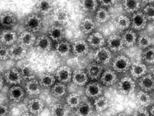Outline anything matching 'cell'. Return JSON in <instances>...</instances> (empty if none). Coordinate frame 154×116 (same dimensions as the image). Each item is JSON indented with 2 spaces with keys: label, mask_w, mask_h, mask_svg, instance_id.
I'll use <instances>...</instances> for the list:
<instances>
[{
  "label": "cell",
  "mask_w": 154,
  "mask_h": 116,
  "mask_svg": "<svg viewBox=\"0 0 154 116\" xmlns=\"http://www.w3.org/2000/svg\"><path fill=\"white\" fill-rule=\"evenodd\" d=\"M131 62L127 56L120 55L116 57L112 63L113 70L119 73H125L130 68Z\"/></svg>",
  "instance_id": "obj_1"
},
{
  "label": "cell",
  "mask_w": 154,
  "mask_h": 116,
  "mask_svg": "<svg viewBox=\"0 0 154 116\" xmlns=\"http://www.w3.org/2000/svg\"><path fill=\"white\" fill-rule=\"evenodd\" d=\"M131 19V27L134 31L144 30L147 25L148 20L143 12H136L132 14Z\"/></svg>",
  "instance_id": "obj_2"
},
{
  "label": "cell",
  "mask_w": 154,
  "mask_h": 116,
  "mask_svg": "<svg viewBox=\"0 0 154 116\" xmlns=\"http://www.w3.org/2000/svg\"><path fill=\"white\" fill-rule=\"evenodd\" d=\"M24 26L27 30L34 33L41 30L42 26V20L37 14H31L25 19Z\"/></svg>",
  "instance_id": "obj_3"
},
{
  "label": "cell",
  "mask_w": 154,
  "mask_h": 116,
  "mask_svg": "<svg viewBox=\"0 0 154 116\" xmlns=\"http://www.w3.org/2000/svg\"><path fill=\"white\" fill-rule=\"evenodd\" d=\"M136 84L134 80L130 77H125L120 80L118 84V90L120 94L125 96H129L133 93Z\"/></svg>",
  "instance_id": "obj_4"
},
{
  "label": "cell",
  "mask_w": 154,
  "mask_h": 116,
  "mask_svg": "<svg viewBox=\"0 0 154 116\" xmlns=\"http://www.w3.org/2000/svg\"><path fill=\"white\" fill-rule=\"evenodd\" d=\"M112 55L107 47L103 46L97 49L94 55V59L96 62L101 65H105L111 61Z\"/></svg>",
  "instance_id": "obj_5"
},
{
  "label": "cell",
  "mask_w": 154,
  "mask_h": 116,
  "mask_svg": "<svg viewBox=\"0 0 154 116\" xmlns=\"http://www.w3.org/2000/svg\"><path fill=\"white\" fill-rule=\"evenodd\" d=\"M107 45L111 52H118L123 49L125 44L122 36L119 35H111L107 39Z\"/></svg>",
  "instance_id": "obj_6"
},
{
  "label": "cell",
  "mask_w": 154,
  "mask_h": 116,
  "mask_svg": "<svg viewBox=\"0 0 154 116\" xmlns=\"http://www.w3.org/2000/svg\"><path fill=\"white\" fill-rule=\"evenodd\" d=\"M103 88L102 85L97 82L87 83L85 87V94L88 98L96 99L102 96Z\"/></svg>",
  "instance_id": "obj_7"
},
{
  "label": "cell",
  "mask_w": 154,
  "mask_h": 116,
  "mask_svg": "<svg viewBox=\"0 0 154 116\" xmlns=\"http://www.w3.org/2000/svg\"><path fill=\"white\" fill-rule=\"evenodd\" d=\"M72 73L70 68L68 66H61L56 71L55 76L59 82L66 84L72 80Z\"/></svg>",
  "instance_id": "obj_8"
},
{
  "label": "cell",
  "mask_w": 154,
  "mask_h": 116,
  "mask_svg": "<svg viewBox=\"0 0 154 116\" xmlns=\"http://www.w3.org/2000/svg\"><path fill=\"white\" fill-rule=\"evenodd\" d=\"M10 58L15 60L23 59L27 55V50L21 44H14L9 49Z\"/></svg>",
  "instance_id": "obj_9"
},
{
  "label": "cell",
  "mask_w": 154,
  "mask_h": 116,
  "mask_svg": "<svg viewBox=\"0 0 154 116\" xmlns=\"http://www.w3.org/2000/svg\"><path fill=\"white\" fill-rule=\"evenodd\" d=\"M87 43L91 47L97 49L104 46L106 41L101 33L99 32H93L88 37Z\"/></svg>",
  "instance_id": "obj_10"
},
{
  "label": "cell",
  "mask_w": 154,
  "mask_h": 116,
  "mask_svg": "<svg viewBox=\"0 0 154 116\" xmlns=\"http://www.w3.org/2000/svg\"><path fill=\"white\" fill-rule=\"evenodd\" d=\"M89 45L86 41L78 40L75 42L72 45L73 54L78 57H84L88 52Z\"/></svg>",
  "instance_id": "obj_11"
},
{
  "label": "cell",
  "mask_w": 154,
  "mask_h": 116,
  "mask_svg": "<svg viewBox=\"0 0 154 116\" xmlns=\"http://www.w3.org/2000/svg\"><path fill=\"white\" fill-rule=\"evenodd\" d=\"M35 45L37 50L41 52H48L52 48V39L50 37L41 35L36 39Z\"/></svg>",
  "instance_id": "obj_12"
},
{
  "label": "cell",
  "mask_w": 154,
  "mask_h": 116,
  "mask_svg": "<svg viewBox=\"0 0 154 116\" xmlns=\"http://www.w3.org/2000/svg\"><path fill=\"white\" fill-rule=\"evenodd\" d=\"M86 73L89 79L98 80L100 77L103 73V67L101 64L95 62L89 64L87 69Z\"/></svg>",
  "instance_id": "obj_13"
},
{
  "label": "cell",
  "mask_w": 154,
  "mask_h": 116,
  "mask_svg": "<svg viewBox=\"0 0 154 116\" xmlns=\"http://www.w3.org/2000/svg\"><path fill=\"white\" fill-rule=\"evenodd\" d=\"M88 80V76L85 71L76 69L73 71L72 80L73 83L77 86H84L86 85Z\"/></svg>",
  "instance_id": "obj_14"
},
{
  "label": "cell",
  "mask_w": 154,
  "mask_h": 116,
  "mask_svg": "<svg viewBox=\"0 0 154 116\" xmlns=\"http://www.w3.org/2000/svg\"><path fill=\"white\" fill-rule=\"evenodd\" d=\"M5 77L6 82L10 84H19L23 80L20 71L16 68L10 69L7 71Z\"/></svg>",
  "instance_id": "obj_15"
},
{
  "label": "cell",
  "mask_w": 154,
  "mask_h": 116,
  "mask_svg": "<svg viewBox=\"0 0 154 116\" xmlns=\"http://www.w3.org/2000/svg\"><path fill=\"white\" fill-rule=\"evenodd\" d=\"M37 11L44 16L48 15L54 9L52 0H38L36 5Z\"/></svg>",
  "instance_id": "obj_16"
},
{
  "label": "cell",
  "mask_w": 154,
  "mask_h": 116,
  "mask_svg": "<svg viewBox=\"0 0 154 116\" xmlns=\"http://www.w3.org/2000/svg\"><path fill=\"white\" fill-rule=\"evenodd\" d=\"M130 70L132 77L134 78H140L147 73V66L142 62H135L131 64Z\"/></svg>",
  "instance_id": "obj_17"
},
{
  "label": "cell",
  "mask_w": 154,
  "mask_h": 116,
  "mask_svg": "<svg viewBox=\"0 0 154 116\" xmlns=\"http://www.w3.org/2000/svg\"><path fill=\"white\" fill-rule=\"evenodd\" d=\"M139 86L143 91L150 92L154 90V78L151 74H146L139 78Z\"/></svg>",
  "instance_id": "obj_18"
},
{
  "label": "cell",
  "mask_w": 154,
  "mask_h": 116,
  "mask_svg": "<svg viewBox=\"0 0 154 116\" xmlns=\"http://www.w3.org/2000/svg\"><path fill=\"white\" fill-rule=\"evenodd\" d=\"M17 39V33L11 30H4L0 35V41L5 45L11 46L14 44Z\"/></svg>",
  "instance_id": "obj_19"
},
{
  "label": "cell",
  "mask_w": 154,
  "mask_h": 116,
  "mask_svg": "<svg viewBox=\"0 0 154 116\" xmlns=\"http://www.w3.org/2000/svg\"><path fill=\"white\" fill-rule=\"evenodd\" d=\"M100 78L103 84L106 86H111L116 83L118 77L115 71L107 69L103 71Z\"/></svg>",
  "instance_id": "obj_20"
},
{
  "label": "cell",
  "mask_w": 154,
  "mask_h": 116,
  "mask_svg": "<svg viewBox=\"0 0 154 116\" xmlns=\"http://www.w3.org/2000/svg\"><path fill=\"white\" fill-rule=\"evenodd\" d=\"M121 36L125 46L127 47H132L137 43L138 37L134 30L128 29L125 30Z\"/></svg>",
  "instance_id": "obj_21"
},
{
  "label": "cell",
  "mask_w": 154,
  "mask_h": 116,
  "mask_svg": "<svg viewBox=\"0 0 154 116\" xmlns=\"http://www.w3.org/2000/svg\"><path fill=\"white\" fill-rule=\"evenodd\" d=\"M49 37L52 41L59 42L63 39L65 32L63 28L60 25H53L49 29Z\"/></svg>",
  "instance_id": "obj_22"
},
{
  "label": "cell",
  "mask_w": 154,
  "mask_h": 116,
  "mask_svg": "<svg viewBox=\"0 0 154 116\" xmlns=\"http://www.w3.org/2000/svg\"><path fill=\"white\" fill-rule=\"evenodd\" d=\"M36 38L34 33L26 30L23 32L19 37L20 44L26 47H30L35 44Z\"/></svg>",
  "instance_id": "obj_23"
},
{
  "label": "cell",
  "mask_w": 154,
  "mask_h": 116,
  "mask_svg": "<svg viewBox=\"0 0 154 116\" xmlns=\"http://www.w3.org/2000/svg\"><path fill=\"white\" fill-rule=\"evenodd\" d=\"M17 23L16 16L11 12H5L0 16V24L5 27H11Z\"/></svg>",
  "instance_id": "obj_24"
},
{
  "label": "cell",
  "mask_w": 154,
  "mask_h": 116,
  "mask_svg": "<svg viewBox=\"0 0 154 116\" xmlns=\"http://www.w3.org/2000/svg\"><path fill=\"white\" fill-rule=\"evenodd\" d=\"M55 51L60 56L67 57L72 51V46L67 41L62 40L57 42L55 45Z\"/></svg>",
  "instance_id": "obj_25"
},
{
  "label": "cell",
  "mask_w": 154,
  "mask_h": 116,
  "mask_svg": "<svg viewBox=\"0 0 154 116\" xmlns=\"http://www.w3.org/2000/svg\"><path fill=\"white\" fill-rule=\"evenodd\" d=\"M54 20L60 25H63L68 23L70 16L68 11L62 8H57L54 14Z\"/></svg>",
  "instance_id": "obj_26"
},
{
  "label": "cell",
  "mask_w": 154,
  "mask_h": 116,
  "mask_svg": "<svg viewBox=\"0 0 154 116\" xmlns=\"http://www.w3.org/2000/svg\"><path fill=\"white\" fill-rule=\"evenodd\" d=\"M140 0H123L122 6L125 11L133 14L139 11L140 8Z\"/></svg>",
  "instance_id": "obj_27"
},
{
  "label": "cell",
  "mask_w": 154,
  "mask_h": 116,
  "mask_svg": "<svg viewBox=\"0 0 154 116\" xmlns=\"http://www.w3.org/2000/svg\"><path fill=\"white\" fill-rule=\"evenodd\" d=\"M94 109L92 105L89 102L81 103L75 110L77 116H91Z\"/></svg>",
  "instance_id": "obj_28"
},
{
  "label": "cell",
  "mask_w": 154,
  "mask_h": 116,
  "mask_svg": "<svg viewBox=\"0 0 154 116\" xmlns=\"http://www.w3.org/2000/svg\"><path fill=\"white\" fill-rule=\"evenodd\" d=\"M44 107L43 102L39 99H33L28 103V109L30 113L36 115L40 114Z\"/></svg>",
  "instance_id": "obj_29"
},
{
  "label": "cell",
  "mask_w": 154,
  "mask_h": 116,
  "mask_svg": "<svg viewBox=\"0 0 154 116\" xmlns=\"http://www.w3.org/2000/svg\"><path fill=\"white\" fill-rule=\"evenodd\" d=\"M25 96V92L21 87L19 86H14L10 89L9 91V97L10 100L14 102H19Z\"/></svg>",
  "instance_id": "obj_30"
},
{
  "label": "cell",
  "mask_w": 154,
  "mask_h": 116,
  "mask_svg": "<svg viewBox=\"0 0 154 116\" xmlns=\"http://www.w3.org/2000/svg\"><path fill=\"white\" fill-rule=\"evenodd\" d=\"M26 90L30 96H35L41 93V86L36 80H29L26 85Z\"/></svg>",
  "instance_id": "obj_31"
},
{
  "label": "cell",
  "mask_w": 154,
  "mask_h": 116,
  "mask_svg": "<svg viewBox=\"0 0 154 116\" xmlns=\"http://www.w3.org/2000/svg\"><path fill=\"white\" fill-rule=\"evenodd\" d=\"M96 27L95 22L88 18L84 19L80 24L81 30L85 34H91L95 30Z\"/></svg>",
  "instance_id": "obj_32"
},
{
  "label": "cell",
  "mask_w": 154,
  "mask_h": 116,
  "mask_svg": "<svg viewBox=\"0 0 154 116\" xmlns=\"http://www.w3.org/2000/svg\"><path fill=\"white\" fill-rule=\"evenodd\" d=\"M116 25L119 30L125 31L131 27V19L125 15L119 16L116 19Z\"/></svg>",
  "instance_id": "obj_33"
},
{
  "label": "cell",
  "mask_w": 154,
  "mask_h": 116,
  "mask_svg": "<svg viewBox=\"0 0 154 116\" xmlns=\"http://www.w3.org/2000/svg\"><path fill=\"white\" fill-rule=\"evenodd\" d=\"M80 6L85 12H93L98 9V0H81Z\"/></svg>",
  "instance_id": "obj_34"
},
{
  "label": "cell",
  "mask_w": 154,
  "mask_h": 116,
  "mask_svg": "<svg viewBox=\"0 0 154 116\" xmlns=\"http://www.w3.org/2000/svg\"><path fill=\"white\" fill-rule=\"evenodd\" d=\"M136 100L139 105L143 107H148L152 102V99L148 92L143 90L137 94Z\"/></svg>",
  "instance_id": "obj_35"
},
{
  "label": "cell",
  "mask_w": 154,
  "mask_h": 116,
  "mask_svg": "<svg viewBox=\"0 0 154 116\" xmlns=\"http://www.w3.org/2000/svg\"><path fill=\"white\" fill-rule=\"evenodd\" d=\"M96 20L100 24H104L109 21L111 15L108 10L105 8H100L96 11Z\"/></svg>",
  "instance_id": "obj_36"
},
{
  "label": "cell",
  "mask_w": 154,
  "mask_h": 116,
  "mask_svg": "<svg viewBox=\"0 0 154 116\" xmlns=\"http://www.w3.org/2000/svg\"><path fill=\"white\" fill-rule=\"evenodd\" d=\"M51 114L52 116H68L69 110L64 105L57 104L51 108Z\"/></svg>",
  "instance_id": "obj_37"
},
{
  "label": "cell",
  "mask_w": 154,
  "mask_h": 116,
  "mask_svg": "<svg viewBox=\"0 0 154 116\" xmlns=\"http://www.w3.org/2000/svg\"><path fill=\"white\" fill-rule=\"evenodd\" d=\"M56 77L50 74H45L41 76L39 80V84L41 86L49 88L55 84Z\"/></svg>",
  "instance_id": "obj_38"
},
{
  "label": "cell",
  "mask_w": 154,
  "mask_h": 116,
  "mask_svg": "<svg viewBox=\"0 0 154 116\" xmlns=\"http://www.w3.org/2000/svg\"><path fill=\"white\" fill-rule=\"evenodd\" d=\"M66 87L65 84L60 82L55 83L52 87L51 89V93L53 96L55 98H62L66 93Z\"/></svg>",
  "instance_id": "obj_39"
},
{
  "label": "cell",
  "mask_w": 154,
  "mask_h": 116,
  "mask_svg": "<svg viewBox=\"0 0 154 116\" xmlns=\"http://www.w3.org/2000/svg\"><path fill=\"white\" fill-rule=\"evenodd\" d=\"M109 105V100L105 96H100L95 100L94 106L98 112L104 111L108 108Z\"/></svg>",
  "instance_id": "obj_40"
},
{
  "label": "cell",
  "mask_w": 154,
  "mask_h": 116,
  "mask_svg": "<svg viewBox=\"0 0 154 116\" xmlns=\"http://www.w3.org/2000/svg\"><path fill=\"white\" fill-rule=\"evenodd\" d=\"M20 73L23 79L29 80L34 79L36 76L34 69L29 64H26L21 67Z\"/></svg>",
  "instance_id": "obj_41"
},
{
  "label": "cell",
  "mask_w": 154,
  "mask_h": 116,
  "mask_svg": "<svg viewBox=\"0 0 154 116\" xmlns=\"http://www.w3.org/2000/svg\"><path fill=\"white\" fill-rule=\"evenodd\" d=\"M142 60L145 64H154V47L150 46L143 50L142 54Z\"/></svg>",
  "instance_id": "obj_42"
},
{
  "label": "cell",
  "mask_w": 154,
  "mask_h": 116,
  "mask_svg": "<svg viewBox=\"0 0 154 116\" xmlns=\"http://www.w3.org/2000/svg\"><path fill=\"white\" fill-rule=\"evenodd\" d=\"M137 43L139 48L144 50L145 49L152 46V39L147 35H141L138 37Z\"/></svg>",
  "instance_id": "obj_43"
},
{
  "label": "cell",
  "mask_w": 154,
  "mask_h": 116,
  "mask_svg": "<svg viewBox=\"0 0 154 116\" xmlns=\"http://www.w3.org/2000/svg\"><path fill=\"white\" fill-rule=\"evenodd\" d=\"M66 103L69 107L72 108H77L81 103V98L78 94L71 93L66 98Z\"/></svg>",
  "instance_id": "obj_44"
},
{
  "label": "cell",
  "mask_w": 154,
  "mask_h": 116,
  "mask_svg": "<svg viewBox=\"0 0 154 116\" xmlns=\"http://www.w3.org/2000/svg\"><path fill=\"white\" fill-rule=\"evenodd\" d=\"M143 14L147 19L148 21H154V5H146L143 10Z\"/></svg>",
  "instance_id": "obj_45"
},
{
  "label": "cell",
  "mask_w": 154,
  "mask_h": 116,
  "mask_svg": "<svg viewBox=\"0 0 154 116\" xmlns=\"http://www.w3.org/2000/svg\"><path fill=\"white\" fill-rule=\"evenodd\" d=\"M10 58L9 49L5 46H0V60H7Z\"/></svg>",
  "instance_id": "obj_46"
},
{
  "label": "cell",
  "mask_w": 154,
  "mask_h": 116,
  "mask_svg": "<svg viewBox=\"0 0 154 116\" xmlns=\"http://www.w3.org/2000/svg\"><path fill=\"white\" fill-rule=\"evenodd\" d=\"M98 1L102 7L106 8L116 5L117 0H98Z\"/></svg>",
  "instance_id": "obj_47"
},
{
  "label": "cell",
  "mask_w": 154,
  "mask_h": 116,
  "mask_svg": "<svg viewBox=\"0 0 154 116\" xmlns=\"http://www.w3.org/2000/svg\"><path fill=\"white\" fill-rule=\"evenodd\" d=\"M132 116H150V114L147 110L140 108L136 110V111L134 112Z\"/></svg>",
  "instance_id": "obj_48"
},
{
  "label": "cell",
  "mask_w": 154,
  "mask_h": 116,
  "mask_svg": "<svg viewBox=\"0 0 154 116\" xmlns=\"http://www.w3.org/2000/svg\"><path fill=\"white\" fill-rule=\"evenodd\" d=\"M8 113V108L5 105L0 104V116H6Z\"/></svg>",
  "instance_id": "obj_49"
},
{
  "label": "cell",
  "mask_w": 154,
  "mask_h": 116,
  "mask_svg": "<svg viewBox=\"0 0 154 116\" xmlns=\"http://www.w3.org/2000/svg\"><path fill=\"white\" fill-rule=\"evenodd\" d=\"M142 2L146 5H151L154 2V0H141Z\"/></svg>",
  "instance_id": "obj_50"
},
{
  "label": "cell",
  "mask_w": 154,
  "mask_h": 116,
  "mask_svg": "<svg viewBox=\"0 0 154 116\" xmlns=\"http://www.w3.org/2000/svg\"><path fill=\"white\" fill-rule=\"evenodd\" d=\"M150 116H154V105H153L150 109L149 111Z\"/></svg>",
  "instance_id": "obj_51"
},
{
  "label": "cell",
  "mask_w": 154,
  "mask_h": 116,
  "mask_svg": "<svg viewBox=\"0 0 154 116\" xmlns=\"http://www.w3.org/2000/svg\"><path fill=\"white\" fill-rule=\"evenodd\" d=\"M3 84H4V80H3L2 77L0 75V89L2 88Z\"/></svg>",
  "instance_id": "obj_52"
},
{
  "label": "cell",
  "mask_w": 154,
  "mask_h": 116,
  "mask_svg": "<svg viewBox=\"0 0 154 116\" xmlns=\"http://www.w3.org/2000/svg\"><path fill=\"white\" fill-rule=\"evenodd\" d=\"M21 116H35V115L34 114H31V113H25V114H23Z\"/></svg>",
  "instance_id": "obj_53"
},
{
  "label": "cell",
  "mask_w": 154,
  "mask_h": 116,
  "mask_svg": "<svg viewBox=\"0 0 154 116\" xmlns=\"http://www.w3.org/2000/svg\"><path fill=\"white\" fill-rule=\"evenodd\" d=\"M116 116H130L128 115V114H125V113H120V114H118V115Z\"/></svg>",
  "instance_id": "obj_54"
},
{
  "label": "cell",
  "mask_w": 154,
  "mask_h": 116,
  "mask_svg": "<svg viewBox=\"0 0 154 116\" xmlns=\"http://www.w3.org/2000/svg\"><path fill=\"white\" fill-rule=\"evenodd\" d=\"M152 76H153V77H154V71H152Z\"/></svg>",
  "instance_id": "obj_55"
},
{
  "label": "cell",
  "mask_w": 154,
  "mask_h": 116,
  "mask_svg": "<svg viewBox=\"0 0 154 116\" xmlns=\"http://www.w3.org/2000/svg\"></svg>",
  "instance_id": "obj_56"
},
{
  "label": "cell",
  "mask_w": 154,
  "mask_h": 116,
  "mask_svg": "<svg viewBox=\"0 0 154 116\" xmlns=\"http://www.w3.org/2000/svg\"></svg>",
  "instance_id": "obj_57"
}]
</instances>
